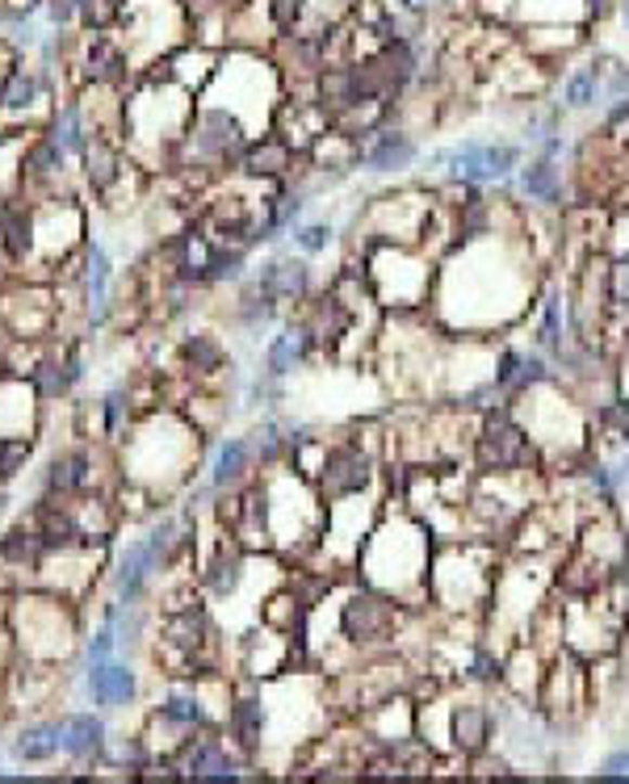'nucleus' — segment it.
I'll return each mask as SVG.
<instances>
[{
  "instance_id": "obj_42",
  "label": "nucleus",
  "mask_w": 629,
  "mask_h": 784,
  "mask_svg": "<svg viewBox=\"0 0 629 784\" xmlns=\"http://www.w3.org/2000/svg\"><path fill=\"white\" fill-rule=\"evenodd\" d=\"M60 164H63V147L55 139H42L30 156H26V172H30V177H42V172H55Z\"/></svg>"
},
{
  "instance_id": "obj_40",
  "label": "nucleus",
  "mask_w": 629,
  "mask_h": 784,
  "mask_svg": "<svg viewBox=\"0 0 629 784\" xmlns=\"http://www.w3.org/2000/svg\"><path fill=\"white\" fill-rule=\"evenodd\" d=\"M105 294H110V260H105V252L89 248V303H93V311L105 307Z\"/></svg>"
},
{
  "instance_id": "obj_2",
  "label": "nucleus",
  "mask_w": 629,
  "mask_h": 784,
  "mask_svg": "<svg viewBox=\"0 0 629 784\" xmlns=\"http://www.w3.org/2000/svg\"><path fill=\"white\" fill-rule=\"evenodd\" d=\"M433 554H437V537L428 534V525L411 507H399V500L395 507L386 500L377 525L357 554V570H361V583L395 596L408 608H420L428 600Z\"/></svg>"
},
{
  "instance_id": "obj_18",
  "label": "nucleus",
  "mask_w": 629,
  "mask_h": 784,
  "mask_svg": "<svg viewBox=\"0 0 629 784\" xmlns=\"http://www.w3.org/2000/svg\"><path fill=\"white\" fill-rule=\"evenodd\" d=\"M260 282L269 285V294L278 303H303L311 294V265L307 260H294V256H282V260H269Z\"/></svg>"
},
{
  "instance_id": "obj_19",
  "label": "nucleus",
  "mask_w": 629,
  "mask_h": 784,
  "mask_svg": "<svg viewBox=\"0 0 629 784\" xmlns=\"http://www.w3.org/2000/svg\"><path fill=\"white\" fill-rule=\"evenodd\" d=\"M89 689H93L97 705L118 709V705H130V701H134V676L126 671L123 663H114V659L93 663V671H89Z\"/></svg>"
},
{
  "instance_id": "obj_51",
  "label": "nucleus",
  "mask_w": 629,
  "mask_h": 784,
  "mask_svg": "<svg viewBox=\"0 0 629 784\" xmlns=\"http://www.w3.org/2000/svg\"><path fill=\"white\" fill-rule=\"evenodd\" d=\"M123 408H126V395H123V390L105 395V428H110V433H114V428L123 424Z\"/></svg>"
},
{
  "instance_id": "obj_7",
  "label": "nucleus",
  "mask_w": 629,
  "mask_h": 784,
  "mask_svg": "<svg viewBox=\"0 0 629 784\" xmlns=\"http://www.w3.org/2000/svg\"><path fill=\"white\" fill-rule=\"evenodd\" d=\"M428 164H433V168H445L453 185L483 189V185H500L508 177H516L521 164H525V152H521V143H512V139H462V143H453V147H445V152H433Z\"/></svg>"
},
{
  "instance_id": "obj_47",
  "label": "nucleus",
  "mask_w": 629,
  "mask_h": 784,
  "mask_svg": "<svg viewBox=\"0 0 629 784\" xmlns=\"http://www.w3.org/2000/svg\"><path fill=\"white\" fill-rule=\"evenodd\" d=\"M604 235H608V252H613V256H629V206L608 215Z\"/></svg>"
},
{
  "instance_id": "obj_50",
  "label": "nucleus",
  "mask_w": 629,
  "mask_h": 784,
  "mask_svg": "<svg viewBox=\"0 0 629 784\" xmlns=\"http://www.w3.org/2000/svg\"><path fill=\"white\" fill-rule=\"evenodd\" d=\"M114 646H118V633H114V626H105L93 642H89V667L110 659V655H114Z\"/></svg>"
},
{
  "instance_id": "obj_16",
  "label": "nucleus",
  "mask_w": 629,
  "mask_h": 784,
  "mask_svg": "<svg viewBox=\"0 0 629 784\" xmlns=\"http://www.w3.org/2000/svg\"><path fill=\"white\" fill-rule=\"evenodd\" d=\"M298 323L311 332V345L314 348H336L348 336V327L357 323V314L348 311L345 303H341V298L328 290V294H319V298H314L311 311L303 314Z\"/></svg>"
},
{
  "instance_id": "obj_49",
  "label": "nucleus",
  "mask_w": 629,
  "mask_h": 784,
  "mask_svg": "<svg viewBox=\"0 0 629 784\" xmlns=\"http://www.w3.org/2000/svg\"><path fill=\"white\" fill-rule=\"evenodd\" d=\"M600 781H629V747H617V751L604 755V763L596 768Z\"/></svg>"
},
{
  "instance_id": "obj_29",
  "label": "nucleus",
  "mask_w": 629,
  "mask_h": 784,
  "mask_svg": "<svg viewBox=\"0 0 629 784\" xmlns=\"http://www.w3.org/2000/svg\"><path fill=\"white\" fill-rule=\"evenodd\" d=\"M89 483V453H67V458H60L55 466H51V474H47V491L51 496H72V491H80Z\"/></svg>"
},
{
  "instance_id": "obj_36",
  "label": "nucleus",
  "mask_w": 629,
  "mask_h": 784,
  "mask_svg": "<svg viewBox=\"0 0 629 784\" xmlns=\"http://www.w3.org/2000/svg\"><path fill=\"white\" fill-rule=\"evenodd\" d=\"M89 72H93V80H123L126 55L118 47H110V42H93V51H89Z\"/></svg>"
},
{
  "instance_id": "obj_54",
  "label": "nucleus",
  "mask_w": 629,
  "mask_h": 784,
  "mask_svg": "<svg viewBox=\"0 0 629 784\" xmlns=\"http://www.w3.org/2000/svg\"><path fill=\"white\" fill-rule=\"evenodd\" d=\"M0 512H4V500H0Z\"/></svg>"
},
{
  "instance_id": "obj_48",
  "label": "nucleus",
  "mask_w": 629,
  "mask_h": 784,
  "mask_svg": "<svg viewBox=\"0 0 629 784\" xmlns=\"http://www.w3.org/2000/svg\"><path fill=\"white\" fill-rule=\"evenodd\" d=\"M80 9H85V22L93 30H105L118 17V0H80Z\"/></svg>"
},
{
  "instance_id": "obj_10",
  "label": "nucleus",
  "mask_w": 629,
  "mask_h": 784,
  "mask_svg": "<svg viewBox=\"0 0 629 784\" xmlns=\"http://www.w3.org/2000/svg\"><path fill=\"white\" fill-rule=\"evenodd\" d=\"M377 478V458L365 440H341V445H328V458H323V471L314 478L319 487V500H345V496H361V491H374Z\"/></svg>"
},
{
  "instance_id": "obj_17",
  "label": "nucleus",
  "mask_w": 629,
  "mask_h": 784,
  "mask_svg": "<svg viewBox=\"0 0 629 784\" xmlns=\"http://www.w3.org/2000/svg\"><path fill=\"white\" fill-rule=\"evenodd\" d=\"M516 189H521V197H525L529 206H541V210L563 206V172H559V164H554V159H545V156L521 164V172H516Z\"/></svg>"
},
{
  "instance_id": "obj_37",
  "label": "nucleus",
  "mask_w": 629,
  "mask_h": 784,
  "mask_svg": "<svg viewBox=\"0 0 629 784\" xmlns=\"http://www.w3.org/2000/svg\"><path fill=\"white\" fill-rule=\"evenodd\" d=\"M47 545H42V534H26V529H17V534H9L0 541V558H9V563H38V554H42Z\"/></svg>"
},
{
  "instance_id": "obj_22",
  "label": "nucleus",
  "mask_w": 629,
  "mask_h": 784,
  "mask_svg": "<svg viewBox=\"0 0 629 784\" xmlns=\"http://www.w3.org/2000/svg\"><path fill=\"white\" fill-rule=\"evenodd\" d=\"M252 462H256V453H252V440L244 437H227L219 445V453H215V471H210V483H215V491L222 487H235L244 474L252 471Z\"/></svg>"
},
{
  "instance_id": "obj_1",
  "label": "nucleus",
  "mask_w": 629,
  "mask_h": 784,
  "mask_svg": "<svg viewBox=\"0 0 629 784\" xmlns=\"http://www.w3.org/2000/svg\"><path fill=\"white\" fill-rule=\"evenodd\" d=\"M537 252L525 231H496L445 256L428 314L453 336H500L534 311Z\"/></svg>"
},
{
  "instance_id": "obj_53",
  "label": "nucleus",
  "mask_w": 629,
  "mask_h": 784,
  "mask_svg": "<svg viewBox=\"0 0 629 784\" xmlns=\"http://www.w3.org/2000/svg\"><path fill=\"white\" fill-rule=\"evenodd\" d=\"M621 4V17H626V30H629V0H617Z\"/></svg>"
},
{
  "instance_id": "obj_30",
  "label": "nucleus",
  "mask_w": 629,
  "mask_h": 784,
  "mask_svg": "<svg viewBox=\"0 0 629 784\" xmlns=\"http://www.w3.org/2000/svg\"><path fill=\"white\" fill-rule=\"evenodd\" d=\"M60 747H63L60 725H30V730H22V738H17L13 751L22 755L26 763H47Z\"/></svg>"
},
{
  "instance_id": "obj_33",
  "label": "nucleus",
  "mask_w": 629,
  "mask_h": 784,
  "mask_svg": "<svg viewBox=\"0 0 629 784\" xmlns=\"http://www.w3.org/2000/svg\"><path fill=\"white\" fill-rule=\"evenodd\" d=\"M159 722L177 725V730H193V725L206 722V709H202L197 696H168L159 705Z\"/></svg>"
},
{
  "instance_id": "obj_52",
  "label": "nucleus",
  "mask_w": 629,
  "mask_h": 784,
  "mask_svg": "<svg viewBox=\"0 0 629 784\" xmlns=\"http://www.w3.org/2000/svg\"><path fill=\"white\" fill-rule=\"evenodd\" d=\"M76 9H80V0H55V4H51V17H55V22H67Z\"/></svg>"
},
{
  "instance_id": "obj_23",
  "label": "nucleus",
  "mask_w": 629,
  "mask_h": 784,
  "mask_svg": "<svg viewBox=\"0 0 629 784\" xmlns=\"http://www.w3.org/2000/svg\"><path fill=\"white\" fill-rule=\"evenodd\" d=\"M252 177H282L285 168L294 164V147L278 139V134H265L260 143H248V152L240 159Z\"/></svg>"
},
{
  "instance_id": "obj_45",
  "label": "nucleus",
  "mask_w": 629,
  "mask_h": 784,
  "mask_svg": "<svg viewBox=\"0 0 629 784\" xmlns=\"http://www.w3.org/2000/svg\"><path fill=\"white\" fill-rule=\"evenodd\" d=\"M294 244L307 252V256H319L332 244V227L328 222H307V227H294Z\"/></svg>"
},
{
  "instance_id": "obj_12",
  "label": "nucleus",
  "mask_w": 629,
  "mask_h": 784,
  "mask_svg": "<svg viewBox=\"0 0 629 784\" xmlns=\"http://www.w3.org/2000/svg\"><path fill=\"white\" fill-rule=\"evenodd\" d=\"M193 152L202 159H210V164H231V159H244L248 134H244V126L235 123V114L202 110L197 126H193Z\"/></svg>"
},
{
  "instance_id": "obj_11",
  "label": "nucleus",
  "mask_w": 629,
  "mask_h": 784,
  "mask_svg": "<svg viewBox=\"0 0 629 784\" xmlns=\"http://www.w3.org/2000/svg\"><path fill=\"white\" fill-rule=\"evenodd\" d=\"M500 738V714L487 696H466L453 701V725H449V747L453 755L471 759V755L487 751Z\"/></svg>"
},
{
  "instance_id": "obj_3",
  "label": "nucleus",
  "mask_w": 629,
  "mask_h": 784,
  "mask_svg": "<svg viewBox=\"0 0 629 784\" xmlns=\"http://www.w3.org/2000/svg\"><path fill=\"white\" fill-rule=\"evenodd\" d=\"M516 420L525 424L529 440L541 453V471H575L592 453V411L583 399L559 382V374L545 377L541 386H529L525 395L508 399Z\"/></svg>"
},
{
  "instance_id": "obj_35",
  "label": "nucleus",
  "mask_w": 629,
  "mask_h": 784,
  "mask_svg": "<svg viewBox=\"0 0 629 784\" xmlns=\"http://www.w3.org/2000/svg\"><path fill=\"white\" fill-rule=\"evenodd\" d=\"M604 303L608 307H629V256H613L604 265Z\"/></svg>"
},
{
  "instance_id": "obj_27",
  "label": "nucleus",
  "mask_w": 629,
  "mask_h": 784,
  "mask_svg": "<svg viewBox=\"0 0 629 784\" xmlns=\"http://www.w3.org/2000/svg\"><path fill=\"white\" fill-rule=\"evenodd\" d=\"M185 772L189 776H202V781H235V768H231L227 747H222L219 738H202V743L189 751Z\"/></svg>"
},
{
  "instance_id": "obj_6",
  "label": "nucleus",
  "mask_w": 629,
  "mask_h": 784,
  "mask_svg": "<svg viewBox=\"0 0 629 784\" xmlns=\"http://www.w3.org/2000/svg\"><path fill=\"white\" fill-rule=\"evenodd\" d=\"M471 462L478 474L541 471V453H537V445L529 440L525 424L516 420V411H512L508 399L478 415V424H474Z\"/></svg>"
},
{
  "instance_id": "obj_13",
  "label": "nucleus",
  "mask_w": 629,
  "mask_h": 784,
  "mask_svg": "<svg viewBox=\"0 0 629 784\" xmlns=\"http://www.w3.org/2000/svg\"><path fill=\"white\" fill-rule=\"evenodd\" d=\"M554 655H545L537 642L529 638H521V642H512V651L503 655V680L500 689L512 696V701H521V705H537V696H541V684H545V667H550Z\"/></svg>"
},
{
  "instance_id": "obj_8",
  "label": "nucleus",
  "mask_w": 629,
  "mask_h": 784,
  "mask_svg": "<svg viewBox=\"0 0 629 784\" xmlns=\"http://www.w3.org/2000/svg\"><path fill=\"white\" fill-rule=\"evenodd\" d=\"M408 621V604L395 596L377 592L370 583H361L357 592H348L341 604V638L352 651H382L399 638V629Z\"/></svg>"
},
{
  "instance_id": "obj_41",
  "label": "nucleus",
  "mask_w": 629,
  "mask_h": 784,
  "mask_svg": "<svg viewBox=\"0 0 629 784\" xmlns=\"http://www.w3.org/2000/svg\"><path fill=\"white\" fill-rule=\"evenodd\" d=\"M26 462H30V440H17V437L0 440V483H9Z\"/></svg>"
},
{
  "instance_id": "obj_24",
  "label": "nucleus",
  "mask_w": 629,
  "mask_h": 784,
  "mask_svg": "<svg viewBox=\"0 0 629 784\" xmlns=\"http://www.w3.org/2000/svg\"><path fill=\"white\" fill-rule=\"evenodd\" d=\"M60 738H63V751L76 755V759H89V755L101 751L105 743V725L97 722L93 714H72L60 722Z\"/></svg>"
},
{
  "instance_id": "obj_5",
  "label": "nucleus",
  "mask_w": 629,
  "mask_h": 784,
  "mask_svg": "<svg viewBox=\"0 0 629 784\" xmlns=\"http://www.w3.org/2000/svg\"><path fill=\"white\" fill-rule=\"evenodd\" d=\"M361 265L382 311H428L433 285H437V260L428 252L408 248V244H370Z\"/></svg>"
},
{
  "instance_id": "obj_9",
  "label": "nucleus",
  "mask_w": 629,
  "mask_h": 784,
  "mask_svg": "<svg viewBox=\"0 0 629 784\" xmlns=\"http://www.w3.org/2000/svg\"><path fill=\"white\" fill-rule=\"evenodd\" d=\"M428 215H433V193H424V189L386 193V197H377L374 206H370V222H374L370 244H408V248H420Z\"/></svg>"
},
{
  "instance_id": "obj_21",
  "label": "nucleus",
  "mask_w": 629,
  "mask_h": 784,
  "mask_svg": "<svg viewBox=\"0 0 629 784\" xmlns=\"http://www.w3.org/2000/svg\"><path fill=\"white\" fill-rule=\"evenodd\" d=\"M600 97H604V67L596 63H583V67H570L563 80V110L579 114V110H592Z\"/></svg>"
},
{
  "instance_id": "obj_34",
  "label": "nucleus",
  "mask_w": 629,
  "mask_h": 784,
  "mask_svg": "<svg viewBox=\"0 0 629 784\" xmlns=\"http://www.w3.org/2000/svg\"><path fill=\"white\" fill-rule=\"evenodd\" d=\"M76 377H80V361L72 357L67 365H55V361H51V365H38L34 386H38V395H42V399H55V395H63V390H67Z\"/></svg>"
},
{
  "instance_id": "obj_32",
  "label": "nucleus",
  "mask_w": 629,
  "mask_h": 784,
  "mask_svg": "<svg viewBox=\"0 0 629 784\" xmlns=\"http://www.w3.org/2000/svg\"><path fill=\"white\" fill-rule=\"evenodd\" d=\"M525 42L534 47L537 55L554 60V55H566V51L579 47V30H575V26H541V30H529Z\"/></svg>"
},
{
  "instance_id": "obj_4",
  "label": "nucleus",
  "mask_w": 629,
  "mask_h": 784,
  "mask_svg": "<svg viewBox=\"0 0 629 784\" xmlns=\"http://www.w3.org/2000/svg\"><path fill=\"white\" fill-rule=\"evenodd\" d=\"M496 570H500V554L487 537L440 541L428 566V604L453 617H471L491 604Z\"/></svg>"
},
{
  "instance_id": "obj_14",
  "label": "nucleus",
  "mask_w": 629,
  "mask_h": 784,
  "mask_svg": "<svg viewBox=\"0 0 629 784\" xmlns=\"http://www.w3.org/2000/svg\"><path fill=\"white\" fill-rule=\"evenodd\" d=\"M168 545H172V525H168V520L156 525L143 541L126 545L123 563H118V592H123L126 604L143 596V588H147V579H152V570L159 566V558L168 554Z\"/></svg>"
},
{
  "instance_id": "obj_46",
  "label": "nucleus",
  "mask_w": 629,
  "mask_h": 784,
  "mask_svg": "<svg viewBox=\"0 0 629 784\" xmlns=\"http://www.w3.org/2000/svg\"><path fill=\"white\" fill-rule=\"evenodd\" d=\"M118 177V156L110 152V147H101V143H93V152H89V181L93 185H110Z\"/></svg>"
},
{
  "instance_id": "obj_44",
  "label": "nucleus",
  "mask_w": 629,
  "mask_h": 784,
  "mask_svg": "<svg viewBox=\"0 0 629 784\" xmlns=\"http://www.w3.org/2000/svg\"><path fill=\"white\" fill-rule=\"evenodd\" d=\"M269 17H273V26L285 34L298 30V22L307 17V0H269Z\"/></svg>"
},
{
  "instance_id": "obj_26",
  "label": "nucleus",
  "mask_w": 629,
  "mask_h": 784,
  "mask_svg": "<svg viewBox=\"0 0 629 784\" xmlns=\"http://www.w3.org/2000/svg\"><path fill=\"white\" fill-rule=\"evenodd\" d=\"M240 579H244V554H240L235 545H219V554L202 570V583H206L215 596H231V592L240 588Z\"/></svg>"
},
{
  "instance_id": "obj_43",
  "label": "nucleus",
  "mask_w": 629,
  "mask_h": 784,
  "mask_svg": "<svg viewBox=\"0 0 629 784\" xmlns=\"http://www.w3.org/2000/svg\"><path fill=\"white\" fill-rule=\"evenodd\" d=\"M34 101V80L26 72H13L9 80H4V89H0V105L4 110H22V105H30Z\"/></svg>"
},
{
  "instance_id": "obj_25",
  "label": "nucleus",
  "mask_w": 629,
  "mask_h": 784,
  "mask_svg": "<svg viewBox=\"0 0 629 784\" xmlns=\"http://www.w3.org/2000/svg\"><path fill=\"white\" fill-rule=\"evenodd\" d=\"M227 730L244 751H256L260 738H265V705L256 696H240L231 705V714H227Z\"/></svg>"
},
{
  "instance_id": "obj_39",
  "label": "nucleus",
  "mask_w": 629,
  "mask_h": 784,
  "mask_svg": "<svg viewBox=\"0 0 629 784\" xmlns=\"http://www.w3.org/2000/svg\"><path fill=\"white\" fill-rule=\"evenodd\" d=\"M51 139L60 143L63 152H85V126H80V110L76 105H67L55 118V134Z\"/></svg>"
},
{
  "instance_id": "obj_38",
  "label": "nucleus",
  "mask_w": 629,
  "mask_h": 784,
  "mask_svg": "<svg viewBox=\"0 0 629 784\" xmlns=\"http://www.w3.org/2000/svg\"><path fill=\"white\" fill-rule=\"evenodd\" d=\"M0 240H4L9 256H22V252L30 248V219L22 210H4L0 215Z\"/></svg>"
},
{
  "instance_id": "obj_15",
  "label": "nucleus",
  "mask_w": 629,
  "mask_h": 784,
  "mask_svg": "<svg viewBox=\"0 0 629 784\" xmlns=\"http://www.w3.org/2000/svg\"><path fill=\"white\" fill-rule=\"evenodd\" d=\"M420 159V143L408 126H377L374 134L361 143V168L390 177V172H408L411 164Z\"/></svg>"
},
{
  "instance_id": "obj_28",
  "label": "nucleus",
  "mask_w": 629,
  "mask_h": 784,
  "mask_svg": "<svg viewBox=\"0 0 629 784\" xmlns=\"http://www.w3.org/2000/svg\"><path fill=\"white\" fill-rule=\"evenodd\" d=\"M462 680H466L471 689H500L503 655H496V646H487V642L471 646V655L462 663Z\"/></svg>"
},
{
  "instance_id": "obj_20",
  "label": "nucleus",
  "mask_w": 629,
  "mask_h": 784,
  "mask_svg": "<svg viewBox=\"0 0 629 784\" xmlns=\"http://www.w3.org/2000/svg\"><path fill=\"white\" fill-rule=\"evenodd\" d=\"M311 332L303 327V323H290L282 336H273L269 340V352H265V370L273 377H285L298 361H307V352H311Z\"/></svg>"
},
{
  "instance_id": "obj_31",
  "label": "nucleus",
  "mask_w": 629,
  "mask_h": 784,
  "mask_svg": "<svg viewBox=\"0 0 629 784\" xmlns=\"http://www.w3.org/2000/svg\"><path fill=\"white\" fill-rule=\"evenodd\" d=\"M181 357H185V365L193 374H219L222 361H227V352H222V345L215 336H189Z\"/></svg>"
}]
</instances>
